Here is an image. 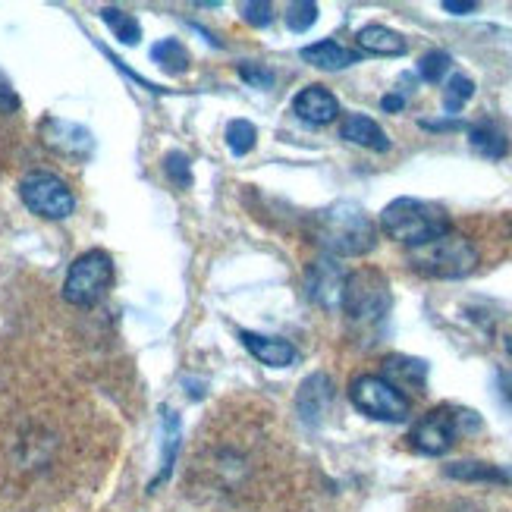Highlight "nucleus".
Segmentation results:
<instances>
[{
	"label": "nucleus",
	"instance_id": "5",
	"mask_svg": "<svg viewBox=\"0 0 512 512\" xmlns=\"http://www.w3.org/2000/svg\"><path fill=\"white\" fill-rule=\"evenodd\" d=\"M110 283H114V261L107 252L92 249L70 264V274L63 280V299L70 305L88 308L104 299Z\"/></svg>",
	"mask_w": 512,
	"mask_h": 512
},
{
	"label": "nucleus",
	"instance_id": "24",
	"mask_svg": "<svg viewBox=\"0 0 512 512\" xmlns=\"http://www.w3.org/2000/svg\"><path fill=\"white\" fill-rule=\"evenodd\" d=\"M224 139H227V148L236 154V158H246L258 142V129L249 120H233L224 132Z\"/></svg>",
	"mask_w": 512,
	"mask_h": 512
},
{
	"label": "nucleus",
	"instance_id": "26",
	"mask_svg": "<svg viewBox=\"0 0 512 512\" xmlns=\"http://www.w3.org/2000/svg\"><path fill=\"white\" fill-rule=\"evenodd\" d=\"M318 22V4L311 0H299V4H289L286 10V26L289 32H308Z\"/></svg>",
	"mask_w": 512,
	"mask_h": 512
},
{
	"label": "nucleus",
	"instance_id": "34",
	"mask_svg": "<svg viewBox=\"0 0 512 512\" xmlns=\"http://www.w3.org/2000/svg\"><path fill=\"white\" fill-rule=\"evenodd\" d=\"M509 233H512V224H509Z\"/></svg>",
	"mask_w": 512,
	"mask_h": 512
},
{
	"label": "nucleus",
	"instance_id": "20",
	"mask_svg": "<svg viewBox=\"0 0 512 512\" xmlns=\"http://www.w3.org/2000/svg\"><path fill=\"white\" fill-rule=\"evenodd\" d=\"M447 475L456 481H494V484L512 481V472L500 469V465H487V462H453L447 465Z\"/></svg>",
	"mask_w": 512,
	"mask_h": 512
},
{
	"label": "nucleus",
	"instance_id": "18",
	"mask_svg": "<svg viewBox=\"0 0 512 512\" xmlns=\"http://www.w3.org/2000/svg\"><path fill=\"white\" fill-rule=\"evenodd\" d=\"M469 145L481 154L487 161H500L503 154L509 151V142L503 132L494 126V123H478L469 129Z\"/></svg>",
	"mask_w": 512,
	"mask_h": 512
},
{
	"label": "nucleus",
	"instance_id": "28",
	"mask_svg": "<svg viewBox=\"0 0 512 512\" xmlns=\"http://www.w3.org/2000/svg\"><path fill=\"white\" fill-rule=\"evenodd\" d=\"M242 19L249 22V26H271V19H274V7L267 4V0H246V4L239 7Z\"/></svg>",
	"mask_w": 512,
	"mask_h": 512
},
{
	"label": "nucleus",
	"instance_id": "32",
	"mask_svg": "<svg viewBox=\"0 0 512 512\" xmlns=\"http://www.w3.org/2000/svg\"><path fill=\"white\" fill-rule=\"evenodd\" d=\"M381 107L387 110V114H396V110H403V107H406V98H403V95H384Z\"/></svg>",
	"mask_w": 512,
	"mask_h": 512
},
{
	"label": "nucleus",
	"instance_id": "14",
	"mask_svg": "<svg viewBox=\"0 0 512 512\" xmlns=\"http://www.w3.org/2000/svg\"><path fill=\"white\" fill-rule=\"evenodd\" d=\"M340 136L346 142H352V145H362V148H371V151H387L390 148L387 132L365 114H349L343 120V126H340Z\"/></svg>",
	"mask_w": 512,
	"mask_h": 512
},
{
	"label": "nucleus",
	"instance_id": "7",
	"mask_svg": "<svg viewBox=\"0 0 512 512\" xmlns=\"http://www.w3.org/2000/svg\"><path fill=\"white\" fill-rule=\"evenodd\" d=\"M19 198L26 202V208L32 214H38L44 220H63L76 208V198H73L70 186H66L60 176L44 173V170L29 173L26 180L19 183Z\"/></svg>",
	"mask_w": 512,
	"mask_h": 512
},
{
	"label": "nucleus",
	"instance_id": "16",
	"mask_svg": "<svg viewBox=\"0 0 512 512\" xmlns=\"http://www.w3.org/2000/svg\"><path fill=\"white\" fill-rule=\"evenodd\" d=\"M355 41H359V48L374 54V57H403L406 54V41L399 32L387 29V26H365L359 29V35H355Z\"/></svg>",
	"mask_w": 512,
	"mask_h": 512
},
{
	"label": "nucleus",
	"instance_id": "25",
	"mask_svg": "<svg viewBox=\"0 0 512 512\" xmlns=\"http://www.w3.org/2000/svg\"><path fill=\"white\" fill-rule=\"evenodd\" d=\"M450 66H453V57L447 51H428L418 60V76L425 82H440L450 73Z\"/></svg>",
	"mask_w": 512,
	"mask_h": 512
},
{
	"label": "nucleus",
	"instance_id": "21",
	"mask_svg": "<svg viewBox=\"0 0 512 512\" xmlns=\"http://www.w3.org/2000/svg\"><path fill=\"white\" fill-rule=\"evenodd\" d=\"M151 60L158 63V66H164V70L173 73V76H183L189 70V51L176 38H164V41L154 44Z\"/></svg>",
	"mask_w": 512,
	"mask_h": 512
},
{
	"label": "nucleus",
	"instance_id": "2",
	"mask_svg": "<svg viewBox=\"0 0 512 512\" xmlns=\"http://www.w3.org/2000/svg\"><path fill=\"white\" fill-rule=\"evenodd\" d=\"M381 227L387 236L406 242L409 249L450 233V217L440 205L421 202V198H396L381 211Z\"/></svg>",
	"mask_w": 512,
	"mask_h": 512
},
{
	"label": "nucleus",
	"instance_id": "27",
	"mask_svg": "<svg viewBox=\"0 0 512 512\" xmlns=\"http://www.w3.org/2000/svg\"><path fill=\"white\" fill-rule=\"evenodd\" d=\"M164 170L167 176L176 183V189H189L192 186V167H189V158L183 151H173L164 158Z\"/></svg>",
	"mask_w": 512,
	"mask_h": 512
},
{
	"label": "nucleus",
	"instance_id": "19",
	"mask_svg": "<svg viewBox=\"0 0 512 512\" xmlns=\"http://www.w3.org/2000/svg\"><path fill=\"white\" fill-rule=\"evenodd\" d=\"M180 415L173 409H164V453H161V475L151 481V491L158 484H164L173 472V462H176V453H180Z\"/></svg>",
	"mask_w": 512,
	"mask_h": 512
},
{
	"label": "nucleus",
	"instance_id": "29",
	"mask_svg": "<svg viewBox=\"0 0 512 512\" xmlns=\"http://www.w3.org/2000/svg\"><path fill=\"white\" fill-rule=\"evenodd\" d=\"M239 76L246 79L252 88H271L274 85V76L267 73V70H261V66H255V63H242L239 66Z\"/></svg>",
	"mask_w": 512,
	"mask_h": 512
},
{
	"label": "nucleus",
	"instance_id": "11",
	"mask_svg": "<svg viewBox=\"0 0 512 512\" xmlns=\"http://www.w3.org/2000/svg\"><path fill=\"white\" fill-rule=\"evenodd\" d=\"M293 114L308 126H327V123H333L340 117V101L333 98L324 85H308L296 95Z\"/></svg>",
	"mask_w": 512,
	"mask_h": 512
},
{
	"label": "nucleus",
	"instance_id": "1",
	"mask_svg": "<svg viewBox=\"0 0 512 512\" xmlns=\"http://www.w3.org/2000/svg\"><path fill=\"white\" fill-rule=\"evenodd\" d=\"M311 236L333 258H359L374 249L377 227L355 202H333L311 217Z\"/></svg>",
	"mask_w": 512,
	"mask_h": 512
},
{
	"label": "nucleus",
	"instance_id": "3",
	"mask_svg": "<svg viewBox=\"0 0 512 512\" xmlns=\"http://www.w3.org/2000/svg\"><path fill=\"white\" fill-rule=\"evenodd\" d=\"M412 271L431 280H459L478 267V249L462 233H443L425 246L409 249Z\"/></svg>",
	"mask_w": 512,
	"mask_h": 512
},
{
	"label": "nucleus",
	"instance_id": "22",
	"mask_svg": "<svg viewBox=\"0 0 512 512\" xmlns=\"http://www.w3.org/2000/svg\"><path fill=\"white\" fill-rule=\"evenodd\" d=\"M101 19L107 22V29L114 32L123 44H136L142 38V26H139V19L126 13V10H117V7H107L101 10Z\"/></svg>",
	"mask_w": 512,
	"mask_h": 512
},
{
	"label": "nucleus",
	"instance_id": "23",
	"mask_svg": "<svg viewBox=\"0 0 512 512\" xmlns=\"http://www.w3.org/2000/svg\"><path fill=\"white\" fill-rule=\"evenodd\" d=\"M472 95H475V82L469 76L456 73L447 82V88H443V110H447V114H459V110L472 101Z\"/></svg>",
	"mask_w": 512,
	"mask_h": 512
},
{
	"label": "nucleus",
	"instance_id": "31",
	"mask_svg": "<svg viewBox=\"0 0 512 512\" xmlns=\"http://www.w3.org/2000/svg\"><path fill=\"white\" fill-rule=\"evenodd\" d=\"M443 10L456 13V16H465V13H475L478 4H475V0H443Z\"/></svg>",
	"mask_w": 512,
	"mask_h": 512
},
{
	"label": "nucleus",
	"instance_id": "30",
	"mask_svg": "<svg viewBox=\"0 0 512 512\" xmlns=\"http://www.w3.org/2000/svg\"><path fill=\"white\" fill-rule=\"evenodd\" d=\"M19 110V95L13 82L4 76V70H0V114H16Z\"/></svg>",
	"mask_w": 512,
	"mask_h": 512
},
{
	"label": "nucleus",
	"instance_id": "15",
	"mask_svg": "<svg viewBox=\"0 0 512 512\" xmlns=\"http://www.w3.org/2000/svg\"><path fill=\"white\" fill-rule=\"evenodd\" d=\"M384 381H390L396 390H421L428 381V365L421 359H409V355H390L384 362Z\"/></svg>",
	"mask_w": 512,
	"mask_h": 512
},
{
	"label": "nucleus",
	"instance_id": "9",
	"mask_svg": "<svg viewBox=\"0 0 512 512\" xmlns=\"http://www.w3.org/2000/svg\"><path fill=\"white\" fill-rule=\"evenodd\" d=\"M412 447L425 456H443L456 440V415L447 409H434L412 428Z\"/></svg>",
	"mask_w": 512,
	"mask_h": 512
},
{
	"label": "nucleus",
	"instance_id": "12",
	"mask_svg": "<svg viewBox=\"0 0 512 512\" xmlns=\"http://www.w3.org/2000/svg\"><path fill=\"white\" fill-rule=\"evenodd\" d=\"M333 403V381L327 374H311L296 393V409L305 425H318Z\"/></svg>",
	"mask_w": 512,
	"mask_h": 512
},
{
	"label": "nucleus",
	"instance_id": "10",
	"mask_svg": "<svg viewBox=\"0 0 512 512\" xmlns=\"http://www.w3.org/2000/svg\"><path fill=\"white\" fill-rule=\"evenodd\" d=\"M343 286H346V274L340 271V264L337 261H330V258H318L315 264L308 267V274H305V289H308V299L333 311V308H340L343 302Z\"/></svg>",
	"mask_w": 512,
	"mask_h": 512
},
{
	"label": "nucleus",
	"instance_id": "8",
	"mask_svg": "<svg viewBox=\"0 0 512 512\" xmlns=\"http://www.w3.org/2000/svg\"><path fill=\"white\" fill-rule=\"evenodd\" d=\"M41 139L48 148H54L63 158H73V161H85L88 154L95 151V136L79 123L70 120H44L41 123Z\"/></svg>",
	"mask_w": 512,
	"mask_h": 512
},
{
	"label": "nucleus",
	"instance_id": "17",
	"mask_svg": "<svg viewBox=\"0 0 512 512\" xmlns=\"http://www.w3.org/2000/svg\"><path fill=\"white\" fill-rule=\"evenodd\" d=\"M302 60L318 66V70H346V66L359 63V54L343 48V44H337V41H318V44L302 48Z\"/></svg>",
	"mask_w": 512,
	"mask_h": 512
},
{
	"label": "nucleus",
	"instance_id": "6",
	"mask_svg": "<svg viewBox=\"0 0 512 512\" xmlns=\"http://www.w3.org/2000/svg\"><path fill=\"white\" fill-rule=\"evenodd\" d=\"M352 406L368 418L377 421H406L409 418V399L403 390H396L390 381L377 374H362L349 384Z\"/></svg>",
	"mask_w": 512,
	"mask_h": 512
},
{
	"label": "nucleus",
	"instance_id": "33",
	"mask_svg": "<svg viewBox=\"0 0 512 512\" xmlns=\"http://www.w3.org/2000/svg\"><path fill=\"white\" fill-rule=\"evenodd\" d=\"M506 349H509V355H512V337H509V343H506Z\"/></svg>",
	"mask_w": 512,
	"mask_h": 512
},
{
	"label": "nucleus",
	"instance_id": "4",
	"mask_svg": "<svg viewBox=\"0 0 512 512\" xmlns=\"http://www.w3.org/2000/svg\"><path fill=\"white\" fill-rule=\"evenodd\" d=\"M393 305V296H390V283L381 271H355L346 277V286H343V302L340 308L349 315V321L355 324H374L381 321Z\"/></svg>",
	"mask_w": 512,
	"mask_h": 512
},
{
	"label": "nucleus",
	"instance_id": "13",
	"mask_svg": "<svg viewBox=\"0 0 512 512\" xmlns=\"http://www.w3.org/2000/svg\"><path fill=\"white\" fill-rule=\"evenodd\" d=\"M242 346L252 352V359H258L261 365H271V368H286L299 359V352L293 349V343H286L280 337H261V333L252 330H242L239 333Z\"/></svg>",
	"mask_w": 512,
	"mask_h": 512
}]
</instances>
